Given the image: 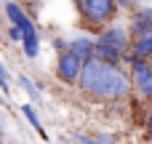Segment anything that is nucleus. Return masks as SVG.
Wrapping results in <instances>:
<instances>
[{
    "label": "nucleus",
    "instance_id": "obj_1",
    "mask_svg": "<svg viewBox=\"0 0 152 144\" xmlns=\"http://www.w3.org/2000/svg\"><path fill=\"white\" fill-rule=\"evenodd\" d=\"M77 83H80V88L86 94H91L96 99H104V102L126 99L128 91H131V77L123 72V67L115 64V61L96 59V56H91L88 61H83Z\"/></svg>",
    "mask_w": 152,
    "mask_h": 144
},
{
    "label": "nucleus",
    "instance_id": "obj_8",
    "mask_svg": "<svg viewBox=\"0 0 152 144\" xmlns=\"http://www.w3.org/2000/svg\"><path fill=\"white\" fill-rule=\"evenodd\" d=\"M94 45H96V40H91V37H75L67 48H69L72 53H77L83 61H88V59L94 56Z\"/></svg>",
    "mask_w": 152,
    "mask_h": 144
},
{
    "label": "nucleus",
    "instance_id": "obj_14",
    "mask_svg": "<svg viewBox=\"0 0 152 144\" xmlns=\"http://www.w3.org/2000/svg\"><path fill=\"white\" fill-rule=\"evenodd\" d=\"M0 88L8 94V72H5V67L0 64Z\"/></svg>",
    "mask_w": 152,
    "mask_h": 144
},
{
    "label": "nucleus",
    "instance_id": "obj_15",
    "mask_svg": "<svg viewBox=\"0 0 152 144\" xmlns=\"http://www.w3.org/2000/svg\"><path fill=\"white\" fill-rule=\"evenodd\" d=\"M19 3H24V5H37V3H43V0H19Z\"/></svg>",
    "mask_w": 152,
    "mask_h": 144
},
{
    "label": "nucleus",
    "instance_id": "obj_3",
    "mask_svg": "<svg viewBox=\"0 0 152 144\" xmlns=\"http://www.w3.org/2000/svg\"><path fill=\"white\" fill-rule=\"evenodd\" d=\"M86 27H107L118 13V0H72Z\"/></svg>",
    "mask_w": 152,
    "mask_h": 144
},
{
    "label": "nucleus",
    "instance_id": "obj_13",
    "mask_svg": "<svg viewBox=\"0 0 152 144\" xmlns=\"http://www.w3.org/2000/svg\"><path fill=\"white\" fill-rule=\"evenodd\" d=\"M8 37H11V40H16V43H21V29H19L16 24H11V29H8Z\"/></svg>",
    "mask_w": 152,
    "mask_h": 144
},
{
    "label": "nucleus",
    "instance_id": "obj_10",
    "mask_svg": "<svg viewBox=\"0 0 152 144\" xmlns=\"http://www.w3.org/2000/svg\"><path fill=\"white\" fill-rule=\"evenodd\" d=\"M94 56L96 59H104V61H123V53L120 51H115V48H110V45H104V43H99L96 40V45H94Z\"/></svg>",
    "mask_w": 152,
    "mask_h": 144
},
{
    "label": "nucleus",
    "instance_id": "obj_9",
    "mask_svg": "<svg viewBox=\"0 0 152 144\" xmlns=\"http://www.w3.org/2000/svg\"><path fill=\"white\" fill-rule=\"evenodd\" d=\"M131 56L150 59V56H152V35H139V37H131Z\"/></svg>",
    "mask_w": 152,
    "mask_h": 144
},
{
    "label": "nucleus",
    "instance_id": "obj_12",
    "mask_svg": "<svg viewBox=\"0 0 152 144\" xmlns=\"http://www.w3.org/2000/svg\"><path fill=\"white\" fill-rule=\"evenodd\" d=\"M19 83H21V88L29 94V99H32V102H37V99H40V88H37V86H35L27 75H19Z\"/></svg>",
    "mask_w": 152,
    "mask_h": 144
},
{
    "label": "nucleus",
    "instance_id": "obj_4",
    "mask_svg": "<svg viewBox=\"0 0 152 144\" xmlns=\"http://www.w3.org/2000/svg\"><path fill=\"white\" fill-rule=\"evenodd\" d=\"M131 83L134 88L139 91L142 99H152V64L150 59H142V56H131Z\"/></svg>",
    "mask_w": 152,
    "mask_h": 144
},
{
    "label": "nucleus",
    "instance_id": "obj_11",
    "mask_svg": "<svg viewBox=\"0 0 152 144\" xmlns=\"http://www.w3.org/2000/svg\"><path fill=\"white\" fill-rule=\"evenodd\" d=\"M21 112H24V118L29 120V126L40 134V136H45V131H43V126H40V118L35 115V110H32V104H21Z\"/></svg>",
    "mask_w": 152,
    "mask_h": 144
},
{
    "label": "nucleus",
    "instance_id": "obj_7",
    "mask_svg": "<svg viewBox=\"0 0 152 144\" xmlns=\"http://www.w3.org/2000/svg\"><path fill=\"white\" fill-rule=\"evenodd\" d=\"M152 35V8H139L131 19V37Z\"/></svg>",
    "mask_w": 152,
    "mask_h": 144
},
{
    "label": "nucleus",
    "instance_id": "obj_16",
    "mask_svg": "<svg viewBox=\"0 0 152 144\" xmlns=\"http://www.w3.org/2000/svg\"><path fill=\"white\" fill-rule=\"evenodd\" d=\"M150 136H152V112H150Z\"/></svg>",
    "mask_w": 152,
    "mask_h": 144
},
{
    "label": "nucleus",
    "instance_id": "obj_6",
    "mask_svg": "<svg viewBox=\"0 0 152 144\" xmlns=\"http://www.w3.org/2000/svg\"><path fill=\"white\" fill-rule=\"evenodd\" d=\"M99 43H104V45L120 51L123 56H126V51L131 48V37H128V32H126L123 27H107V29L99 35Z\"/></svg>",
    "mask_w": 152,
    "mask_h": 144
},
{
    "label": "nucleus",
    "instance_id": "obj_5",
    "mask_svg": "<svg viewBox=\"0 0 152 144\" xmlns=\"http://www.w3.org/2000/svg\"><path fill=\"white\" fill-rule=\"evenodd\" d=\"M80 69H83V59L77 53H72L69 48L59 51V61H56V75L61 83H77L80 77Z\"/></svg>",
    "mask_w": 152,
    "mask_h": 144
},
{
    "label": "nucleus",
    "instance_id": "obj_2",
    "mask_svg": "<svg viewBox=\"0 0 152 144\" xmlns=\"http://www.w3.org/2000/svg\"><path fill=\"white\" fill-rule=\"evenodd\" d=\"M5 16H8L11 24H16L21 29V48H24V53L29 59H35L37 51H40V40H37V29H35L29 13L19 5V0H8L5 3Z\"/></svg>",
    "mask_w": 152,
    "mask_h": 144
}]
</instances>
